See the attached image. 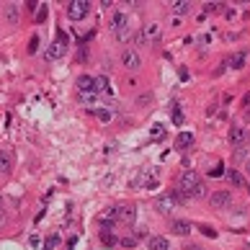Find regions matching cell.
<instances>
[{
    "label": "cell",
    "instance_id": "6da1fadb",
    "mask_svg": "<svg viewBox=\"0 0 250 250\" xmlns=\"http://www.w3.org/2000/svg\"><path fill=\"white\" fill-rule=\"evenodd\" d=\"M64 52H67V34H62V31H60V34H57V39H54L49 47L44 49V60H47V62H54V60H60Z\"/></svg>",
    "mask_w": 250,
    "mask_h": 250
},
{
    "label": "cell",
    "instance_id": "7a4b0ae2",
    "mask_svg": "<svg viewBox=\"0 0 250 250\" xmlns=\"http://www.w3.org/2000/svg\"><path fill=\"white\" fill-rule=\"evenodd\" d=\"M111 29H114L119 42L129 39V18L124 13H114V18H111Z\"/></svg>",
    "mask_w": 250,
    "mask_h": 250
},
{
    "label": "cell",
    "instance_id": "3957f363",
    "mask_svg": "<svg viewBox=\"0 0 250 250\" xmlns=\"http://www.w3.org/2000/svg\"><path fill=\"white\" fill-rule=\"evenodd\" d=\"M199 175H196V170H186V173H181V181H178V186H181V193L183 196H191L193 193V188L199 186Z\"/></svg>",
    "mask_w": 250,
    "mask_h": 250
},
{
    "label": "cell",
    "instance_id": "277c9868",
    "mask_svg": "<svg viewBox=\"0 0 250 250\" xmlns=\"http://www.w3.org/2000/svg\"><path fill=\"white\" fill-rule=\"evenodd\" d=\"M90 13V3H85V0H72V3L67 5V16L72 18V21H83Z\"/></svg>",
    "mask_w": 250,
    "mask_h": 250
},
{
    "label": "cell",
    "instance_id": "5b68a950",
    "mask_svg": "<svg viewBox=\"0 0 250 250\" xmlns=\"http://www.w3.org/2000/svg\"><path fill=\"white\" fill-rule=\"evenodd\" d=\"M114 209H116V219L119 222H124V225H134V219H137L134 204H122V207H114Z\"/></svg>",
    "mask_w": 250,
    "mask_h": 250
},
{
    "label": "cell",
    "instance_id": "8992f818",
    "mask_svg": "<svg viewBox=\"0 0 250 250\" xmlns=\"http://www.w3.org/2000/svg\"><path fill=\"white\" fill-rule=\"evenodd\" d=\"M211 207L214 209H225V207H229V201H232V193H229L227 188H222V191H217V193H211Z\"/></svg>",
    "mask_w": 250,
    "mask_h": 250
},
{
    "label": "cell",
    "instance_id": "52a82bcc",
    "mask_svg": "<svg viewBox=\"0 0 250 250\" xmlns=\"http://www.w3.org/2000/svg\"><path fill=\"white\" fill-rule=\"evenodd\" d=\"M229 142L235 147H245L248 145V129L245 126H232L229 129Z\"/></svg>",
    "mask_w": 250,
    "mask_h": 250
},
{
    "label": "cell",
    "instance_id": "ba28073f",
    "mask_svg": "<svg viewBox=\"0 0 250 250\" xmlns=\"http://www.w3.org/2000/svg\"><path fill=\"white\" fill-rule=\"evenodd\" d=\"M155 207H157L160 214H170V211L175 209V196H173V193H165V196H160L155 201Z\"/></svg>",
    "mask_w": 250,
    "mask_h": 250
},
{
    "label": "cell",
    "instance_id": "9c48e42d",
    "mask_svg": "<svg viewBox=\"0 0 250 250\" xmlns=\"http://www.w3.org/2000/svg\"><path fill=\"white\" fill-rule=\"evenodd\" d=\"M122 62H124V67H126V70H137V67L142 64V57H140V54H137L134 49H124Z\"/></svg>",
    "mask_w": 250,
    "mask_h": 250
},
{
    "label": "cell",
    "instance_id": "30bf717a",
    "mask_svg": "<svg viewBox=\"0 0 250 250\" xmlns=\"http://www.w3.org/2000/svg\"><path fill=\"white\" fill-rule=\"evenodd\" d=\"M157 36H160V23H147L145 31H142V36H140L137 42H155Z\"/></svg>",
    "mask_w": 250,
    "mask_h": 250
},
{
    "label": "cell",
    "instance_id": "8fae6325",
    "mask_svg": "<svg viewBox=\"0 0 250 250\" xmlns=\"http://www.w3.org/2000/svg\"><path fill=\"white\" fill-rule=\"evenodd\" d=\"M78 90H80V96H85V93H96V88H93V78H90V75H80V78H78Z\"/></svg>",
    "mask_w": 250,
    "mask_h": 250
},
{
    "label": "cell",
    "instance_id": "7c38bea8",
    "mask_svg": "<svg viewBox=\"0 0 250 250\" xmlns=\"http://www.w3.org/2000/svg\"><path fill=\"white\" fill-rule=\"evenodd\" d=\"M245 62H248V52H235V54H229V57H227V64H229V67H235V70L245 67Z\"/></svg>",
    "mask_w": 250,
    "mask_h": 250
},
{
    "label": "cell",
    "instance_id": "4fadbf2b",
    "mask_svg": "<svg viewBox=\"0 0 250 250\" xmlns=\"http://www.w3.org/2000/svg\"><path fill=\"white\" fill-rule=\"evenodd\" d=\"M142 183H155V170H140L137 173V178L132 181V186H142Z\"/></svg>",
    "mask_w": 250,
    "mask_h": 250
},
{
    "label": "cell",
    "instance_id": "5bb4252c",
    "mask_svg": "<svg viewBox=\"0 0 250 250\" xmlns=\"http://www.w3.org/2000/svg\"><path fill=\"white\" fill-rule=\"evenodd\" d=\"M191 145H193V134H188V132H181L178 137H175V147H178V150H188Z\"/></svg>",
    "mask_w": 250,
    "mask_h": 250
},
{
    "label": "cell",
    "instance_id": "9a60e30c",
    "mask_svg": "<svg viewBox=\"0 0 250 250\" xmlns=\"http://www.w3.org/2000/svg\"><path fill=\"white\" fill-rule=\"evenodd\" d=\"M170 11H173L175 16H183V13L191 11V3H188V0H173V3H170Z\"/></svg>",
    "mask_w": 250,
    "mask_h": 250
},
{
    "label": "cell",
    "instance_id": "2e32d148",
    "mask_svg": "<svg viewBox=\"0 0 250 250\" xmlns=\"http://www.w3.org/2000/svg\"><path fill=\"white\" fill-rule=\"evenodd\" d=\"M150 250H170V240L168 237H152L150 240Z\"/></svg>",
    "mask_w": 250,
    "mask_h": 250
},
{
    "label": "cell",
    "instance_id": "e0dca14e",
    "mask_svg": "<svg viewBox=\"0 0 250 250\" xmlns=\"http://www.w3.org/2000/svg\"><path fill=\"white\" fill-rule=\"evenodd\" d=\"M227 181L232 183V186H237V188H245V178H243L237 170H232V168L227 170Z\"/></svg>",
    "mask_w": 250,
    "mask_h": 250
},
{
    "label": "cell",
    "instance_id": "ac0fdd59",
    "mask_svg": "<svg viewBox=\"0 0 250 250\" xmlns=\"http://www.w3.org/2000/svg\"><path fill=\"white\" fill-rule=\"evenodd\" d=\"M173 232H175V235H188V232H191V222H183V219L173 222Z\"/></svg>",
    "mask_w": 250,
    "mask_h": 250
},
{
    "label": "cell",
    "instance_id": "d6986e66",
    "mask_svg": "<svg viewBox=\"0 0 250 250\" xmlns=\"http://www.w3.org/2000/svg\"><path fill=\"white\" fill-rule=\"evenodd\" d=\"M11 168H13L11 155H8V152H0V173H11Z\"/></svg>",
    "mask_w": 250,
    "mask_h": 250
},
{
    "label": "cell",
    "instance_id": "ffe728a7",
    "mask_svg": "<svg viewBox=\"0 0 250 250\" xmlns=\"http://www.w3.org/2000/svg\"><path fill=\"white\" fill-rule=\"evenodd\" d=\"M93 88H96V93L101 96V93H108V80L106 78H93Z\"/></svg>",
    "mask_w": 250,
    "mask_h": 250
},
{
    "label": "cell",
    "instance_id": "44dd1931",
    "mask_svg": "<svg viewBox=\"0 0 250 250\" xmlns=\"http://www.w3.org/2000/svg\"><path fill=\"white\" fill-rule=\"evenodd\" d=\"M5 18H8V23H18V5H8L5 8Z\"/></svg>",
    "mask_w": 250,
    "mask_h": 250
},
{
    "label": "cell",
    "instance_id": "7402d4cb",
    "mask_svg": "<svg viewBox=\"0 0 250 250\" xmlns=\"http://www.w3.org/2000/svg\"><path fill=\"white\" fill-rule=\"evenodd\" d=\"M98 101H101V96H98V93H85V96H83V104H85L88 108H96Z\"/></svg>",
    "mask_w": 250,
    "mask_h": 250
},
{
    "label": "cell",
    "instance_id": "603a6c76",
    "mask_svg": "<svg viewBox=\"0 0 250 250\" xmlns=\"http://www.w3.org/2000/svg\"><path fill=\"white\" fill-rule=\"evenodd\" d=\"M191 196H193V199H204V196H207V186H204V183H199V186L193 188Z\"/></svg>",
    "mask_w": 250,
    "mask_h": 250
},
{
    "label": "cell",
    "instance_id": "cb8c5ba5",
    "mask_svg": "<svg viewBox=\"0 0 250 250\" xmlns=\"http://www.w3.org/2000/svg\"><path fill=\"white\" fill-rule=\"evenodd\" d=\"M101 240H104V243L111 248V245H116V237L111 235V232H101Z\"/></svg>",
    "mask_w": 250,
    "mask_h": 250
},
{
    "label": "cell",
    "instance_id": "d4e9b609",
    "mask_svg": "<svg viewBox=\"0 0 250 250\" xmlns=\"http://www.w3.org/2000/svg\"><path fill=\"white\" fill-rule=\"evenodd\" d=\"M173 122H175V124H183V114H181L178 106H173Z\"/></svg>",
    "mask_w": 250,
    "mask_h": 250
},
{
    "label": "cell",
    "instance_id": "484cf974",
    "mask_svg": "<svg viewBox=\"0 0 250 250\" xmlns=\"http://www.w3.org/2000/svg\"><path fill=\"white\" fill-rule=\"evenodd\" d=\"M152 137H155V140H160V137H163V126H160V124H155V129H152Z\"/></svg>",
    "mask_w": 250,
    "mask_h": 250
},
{
    "label": "cell",
    "instance_id": "4316f807",
    "mask_svg": "<svg viewBox=\"0 0 250 250\" xmlns=\"http://www.w3.org/2000/svg\"><path fill=\"white\" fill-rule=\"evenodd\" d=\"M54 245H57V237H49V240H47V245H44V250H52Z\"/></svg>",
    "mask_w": 250,
    "mask_h": 250
},
{
    "label": "cell",
    "instance_id": "83f0119b",
    "mask_svg": "<svg viewBox=\"0 0 250 250\" xmlns=\"http://www.w3.org/2000/svg\"><path fill=\"white\" fill-rule=\"evenodd\" d=\"M36 44H39V39L34 36V39H31V44H29V52H36Z\"/></svg>",
    "mask_w": 250,
    "mask_h": 250
},
{
    "label": "cell",
    "instance_id": "f1b7e54d",
    "mask_svg": "<svg viewBox=\"0 0 250 250\" xmlns=\"http://www.w3.org/2000/svg\"><path fill=\"white\" fill-rule=\"evenodd\" d=\"M214 11H219V5H217V3H211V5H207V13H214Z\"/></svg>",
    "mask_w": 250,
    "mask_h": 250
},
{
    "label": "cell",
    "instance_id": "f546056e",
    "mask_svg": "<svg viewBox=\"0 0 250 250\" xmlns=\"http://www.w3.org/2000/svg\"><path fill=\"white\" fill-rule=\"evenodd\" d=\"M243 104H245V108H248V116H250V93L243 98Z\"/></svg>",
    "mask_w": 250,
    "mask_h": 250
},
{
    "label": "cell",
    "instance_id": "4dcf8cb0",
    "mask_svg": "<svg viewBox=\"0 0 250 250\" xmlns=\"http://www.w3.org/2000/svg\"><path fill=\"white\" fill-rule=\"evenodd\" d=\"M248 173H250V160H248Z\"/></svg>",
    "mask_w": 250,
    "mask_h": 250
}]
</instances>
